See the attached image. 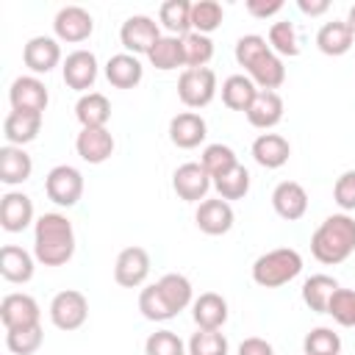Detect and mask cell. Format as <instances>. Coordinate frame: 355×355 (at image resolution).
<instances>
[{"label": "cell", "instance_id": "obj_38", "mask_svg": "<svg viewBox=\"0 0 355 355\" xmlns=\"http://www.w3.org/2000/svg\"><path fill=\"white\" fill-rule=\"evenodd\" d=\"M225 19V11H222V3L216 0H197L191 3V31L197 33H214Z\"/></svg>", "mask_w": 355, "mask_h": 355}, {"label": "cell", "instance_id": "obj_18", "mask_svg": "<svg viewBox=\"0 0 355 355\" xmlns=\"http://www.w3.org/2000/svg\"><path fill=\"white\" fill-rule=\"evenodd\" d=\"M233 208L227 200L216 197V200H202L197 205V214H194V222L197 227L205 233V236H222L233 227Z\"/></svg>", "mask_w": 355, "mask_h": 355}, {"label": "cell", "instance_id": "obj_35", "mask_svg": "<svg viewBox=\"0 0 355 355\" xmlns=\"http://www.w3.org/2000/svg\"><path fill=\"white\" fill-rule=\"evenodd\" d=\"M266 42H269V47H272L277 55H291V58H294V55H300V50H302V47H300L302 39H300L294 22H288V19H283V22H272Z\"/></svg>", "mask_w": 355, "mask_h": 355}, {"label": "cell", "instance_id": "obj_15", "mask_svg": "<svg viewBox=\"0 0 355 355\" xmlns=\"http://www.w3.org/2000/svg\"><path fill=\"white\" fill-rule=\"evenodd\" d=\"M22 61L33 75H47L61 64V47L53 36H33L22 47Z\"/></svg>", "mask_w": 355, "mask_h": 355}, {"label": "cell", "instance_id": "obj_44", "mask_svg": "<svg viewBox=\"0 0 355 355\" xmlns=\"http://www.w3.org/2000/svg\"><path fill=\"white\" fill-rule=\"evenodd\" d=\"M327 313L344 324V327H355V291L352 288H336L333 297H330V305H327Z\"/></svg>", "mask_w": 355, "mask_h": 355}, {"label": "cell", "instance_id": "obj_30", "mask_svg": "<svg viewBox=\"0 0 355 355\" xmlns=\"http://www.w3.org/2000/svg\"><path fill=\"white\" fill-rule=\"evenodd\" d=\"M258 92H261V89H258L247 75H230V78H225V83H222V103H225L230 111H244V114H247V108L252 105V100H255Z\"/></svg>", "mask_w": 355, "mask_h": 355}, {"label": "cell", "instance_id": "obj_49", "mask_svg": "<svg viewBox=\"0 0 355 355\" xmlns=\"http://www.w3.org/2000/svg\"><path fill=\"white\" fill-rule=\"evenodd\" d=\"M297 8L308 17H319L330 8V0H297Z\"/></svg>", "mask_w": 355, "mask_h": 355}, {"label": "cell", "instance_id": "obj_22", "mask_svg": "<svg viewBox=\"0 0 355 355\" xmlns=\"http://www.w3.org/2000/svg\"><path fill=\"white\" fill-rule=\"evenodd\" d=\"M288 155H291V144L280 133H261L252 141V158L263 169H280L288 161Z\"/></svg>", "mask_w": 355, "mask_h": 355}, {"label": "cell", "instance_id": "obj_1", "mask_svg": "<svg viewBox=\"0 0 355 355\" xmlns=\"http://www.w3.org/2000/svg\"><path fill=\"white\" fill-rule=\"evenodd\" d=\"M236 61H239V67L247 69V78L261 92H275L286 80V67H283L280 55L258 33H247L236 42Z\"/></svg>", "mask_w": 355, "mask_h": 355}, {"label": "cell", "instance_id": "obj_34", "mask_svg": "<svg viewBox=\"0 0 355 355\" xmlns=\"http://www.w3.org/2000/svg\"><path fill=\"white\" fill-rule=\"evenodd\" d=\"M158 288L161 294L166 297V302L172 305L175 313H180L183 308H189L194 302V291H191V283L186 275H178V272H169L158 280Z\"/></svg>", "mask_w": 355, "mask_h": 355}, {"label": "cell", "instance_id": "obj_28", "mask_svg": "<svg viewBox=\"0 0 355 355\" xmlns=\"http://www.w3.org/2000/svg\"><path fill=\"white\" fill-rule=\"evenodd\" d=\"M352 42H355V36H352L349 25H347V22H341V19L324 22V25L319 28V33H316V47H319V53L333 55V58H336V55L349 53Z\"/></svg>", "mask_w": 355, "mask_h": 355}, {"label": "cell", "instance_id": "obj_10", "mask_svg": "<svg viewBox=\"0 0 355 355\" xmlns=\"http://www.w3.org/2000/svg\"><path fill=\"white\" fill-rule=\"evenodd\" d=\"M211 186H214L211 175L202 169V164H194V161L180 164L172 175V189L186 202H202Z\"/></svg>", "mask_w": 355, "mask_h": 355}, {"label": "cell", "instance_id": "obj_23", "mask_svg": "<svg viewBox=\"0 0 355 355\" xmlns=\"http://www.w3.org/2000/svg\"><path fill=\"white\" fill-rule=\"evenodd\" d=\"M105 78H108V83H111L114 89H133V86L141 83L144 67H141V61H139L136 55H130V53H116V55H111L108 64H105Z\"/></svg>", "mask_w": 355, "mask_h": 355}, {"label": "cell", "instance_id": "obj_2", "mask_svg": "<svg viewBox=\"0 0 355 355\" xmlns=\"http://www.w3.org/2000/svg\"><path fill=\"white\" fill-rule=\"evenodd\" d=\"M75 255V230L64 214H42L33 225V258L44 266H64Z\"/></svg>", "mask_w": 355, "mask_h": 355}, {"label": "cell", "instance_id": "obj_3", "mask_svg": "<svg viewBox=\"0 0 355 355\" xmlns=\"http://www.w3.org/2000/svg\"><path fill=\"white\" fill-rule=\"evenodd\" d=\"M311 252L319 263L336 266L355 252V219L349 214L327 216L311 236Z\"/></svg>", "mask_w": 355, "mask_h": 355}, {"label": "cell", "instance_id": "obj_9", "mask_svg": "<svg viewBox=\"0 0 355 355\" xmlns=\"http://www.w3.org/2000/svg\"><path fill=\"white\" fill-rule=\"evenodd\" d=\"M53 31H55V39L58 42H69V44H78V42H86L94 31V19L86 8L80 6H64L55 19H53Z\"/></svg>", "mask_w": 355, "mask_h": 355}, {"label": "cell", "instance_id": "obj_12", "mask_svg": "<svg viewBox=\"0 0 355 355\" xmlns=\"http://www.w3.org/2000/svg\"><path fill=\"white\" fill-rule=\"evenodd\" d=\"M150 275V255L144 247H125L114 263V280L122 288H139Z\"/></svg>", "mask_w": 355, "mask_h": 355}, {"label": "cell", "instance_id": "obj_16", "mask_svg": "<svg viewBox=\"0 0 355 355\" xmlns=\"http://www.w3.org/2000/svg\"><path fill=\"white\" fill-rule=\"evenodd\" d=\"M272 208L280 219L286 222H297L305 216L308 211V191L297 183V180H283L275 186L272 191Z\"/></svg>", "mask_w": 355, "mask_h": 355}, {"label": "cell", "instance_id": "obj_33", "mask_svg": "<svg viewBox=\"0 0 355 355\" xmlns=\"http://www.w3.org/2000/svg\"><path fill=\"white\" fill-rule=\"evenodd\" d=\"M150 64L161 72H169V69H178V67H186L183 61V39L180 36H161L155 42V47L150 50Z\"/></svg>", "mask_w": 355, "mask_h": 355}, {"label": "cell", "instance_id": "obj_45", "mask_svg": "<svg viewBox=\"0 0 355 355\" xmlns=\"http://www.w3.org/2000/svg\"><path fill=\"white\" fill-rule=\"evenodd\" d=\"M189 355H227V338L219 330H197L189 338Z\"/></svg>", "mask_w": 355, "mask_h": 355}, {"label": "cell", "instance_id": "obj_8", "mask_svg": "<svg viewBox=\"0 0 355 355\" xmlns=\"http://www.w3.org/2000/svg\"><path fill=\"white\" fill-rule=\"evenodd\" d=\"M86 316H89V300L75 288L58 291L50 302V322L58 330H67V333L78 330V327H83Z\"/></svg>", "mask_w": 355, "mask_h": 355}, {"label": "cell", "instance_id": "obj_6", "mask_svg": "<svg viewBox=\"0 0 355 355\" xmlns=\"http://www.w3.org/2000/svg\"><path fill=\"white\" fill-rule=\"evenodd\" d=\"M158 39H161L158 22L147 14H133L119 28V42L130 55H150Z\"/></svg>", "mask_w": 355, "mask_h": 355}, {"label": "cell", "instance_id": "obj_13", "mask_svg": "<svg viewBox=\"0 0 355 355\" xmlns=\"http://www.w3.org/2000/svg\"><path fill=\"white\" fill-rule=\"evenodd\" d=\"M61 75H64V83L75 92H83L94 86L97 80V58L92 50H72L64 64H61Z\"/></svg>", "mask_w": 355, "mask_h": 355}, {"label": "cell", "instance_id": "obj_37", "mask_svg": "<svg viewBox=\"0 0 355 355\" xmlns=\"http://www.w3.org/2000/svg\"><path fill=\"white\" fill-rule=\"evenodd\" d=\"M139 311H141V316L150 319V322H166V319L178 316V313L172 311V305L166 302V297L161 294L158 283L141 288V294H139Z\"/></svg>", "mask_w": 355, "mask_h": 355}, {"label": "cell", "instance_id": "obj_43", "mask_svg": "<svg viewBox=\"0 0 355 355\" xmlns=\"http://www.w3.org/2000/svg\"><path fill=\"white\" fill-rule=\"evenodd\" d=\"M144 355H189V347L172 330H155L144 341Z\"/></svg>", "mask_w": 355, "mask_h": 355}, {"label": "cell", "instance_id": "obj_40", "mask_svg": "<svg viewBox=\"0 0 355 355\" xmlns=\"http://www.w3.org/2000/svg\"><path fill=\"white\" fill-rule=\"evenodd\" d=\"M44 341L42 324H31V327H17V330H6V347L11 355H33Z\"/></svg>", "mask_w": 355, "mask_h": 355}, {"label": "cell", "instance_id": "obj_47", "mask_svg": "<svg viewBox=\"0 0 355 355\" xmlns=\"http://www.w3.org/2000/svg\"><path fill=\"white\" fill-rule=\"evenodd\" d=\"M247 11L258 19L275 17L277 11H283V0H247Z\"/></svg>", "mask_w": 355, "mask_h": 355}, {"label": "cell", "instance_id": "obj_26", "mask_svg": "<svg viewBox=\"0 0 355 355\" xmlns=\"http://www.w3.org/2000/svg\"><path fill=\"white\" fill-rule=\"evenodd\" d=\"M31 172H33V161L22 147H14V144L0 147V180L6 186L25 183L31 178Z\"/></svg>", "mask_w": 355, "mask_h": 355}, {"label": "cell", "instance_id": "obj_24", "mask_svg": "<svg viewBox=\"0 0 355 355\" xmlns=\"http://www.w3.org/2000/svg\"><path fill=\"white\" fill-rule=\"evenodd\" d=\"M39 130H42V114L33 111H8V116L3 119V136L14 147L33 141Z\"/></svg>", "mask_w": 355, "mask_h": 355}, {"label": "cell", "instance_id": "obj_32", "mask_svg": "<svg viewBox=\"0 0 355 355\" xmlns=\"http://www.w3.org/2000/svg\"><path fill=\"white\" fill-rule=\"evenodd\" d=\"M336 288H338L336 277H330V275H311L302 283V302L311 311H316V313H327V305H330V297H333Z\"/></svg>", "mask_w": 355, "mask_h": 355}, {"label": "cell", "instance_id": "obj_42", "mask_svg": "<svg viewBox=\"0 0 355 355\" xmlns=\"http://www.w3.org/2000/svg\"><path fill=\"white\" fill-rule=\"evenodd\" d=\"M305 355H338L341 352V338L330 327H313L305 341H302Z\"/></svg>", "mask_w": 355, "mask_h": 355}, {"label": "cell", "instance_id": "obj_20", "mask_svg": "<svg viewBox=\"0 0 355 355\" xmlns=\"http://www.w3.org/2000/svg\"><path fill=\"white\" fill-rule=\"evenodd\" d=\"M75 150L86 164H103L114 153V136L108 133V128H80Z\"/></svg>", "mask_w": 355, "mask_h": 355}, {"label": "cell", "instance_id": "obj_25", "mask_svg": "<svg viewBox=\"0 0 355 355\" xmlns=\"http://www.w3.org/2000/svg\"><path fill=\"white\" fill-rule=\"evenodd\" d=\"M283 119V97L277 92H258L252 105L247 108V122L252 128L269 130Z\"/></svg>", "mask_w": 355, "mask_h": 355}, {"label": "cell", "instance_id": "obj_17", "mask_svg": "<svg viewBox=\"0 0 355 355\" xmlns=\"http://www.w3.org/2000/svg\"><path fill=\"white\" fill-rule=\"evenodd\" d=\"M205 136H208V125H205V119H202L200 114H194V111H183V114H178V116L169 119V139H172V144L180 147V150H194V147H200V144L205 141Z\"/></svg>", "mask_w": 355, "mask_h": 355}, {"label": "cell", "instance_id": "obj_48", "mask_svg": "<svg viewBox=\"0 0 355 355\" xmlns=\"http://www.w3.org/2000/svg\"><path fill=\"white\" fill-rule=\"evenodd\" d=\"M239 355H275L272 344L266 338H258V336H250L239 344Z\"/></svg>", "mask_w": 355, "mask_h": 355}, {"label": "cell", "instance_id": "obj_11", "mask_svg": "<svg viewBox=\"0 0 355 355\" xmlns=\"http://www.w3.org/2000/svg\"><path fill=\"white\" fill-rule=\"evenodd\" d=\"M8 100H11V111L42 114L50 103V94H47V86L36 75H19L8 89Z\"/></svg>", "mask_w": 355, "mask_h": 355}, {"label": "cell", "instance_id": "obj_39", "mask_svg": "<svg viewBox=\"0 0 355 355\" xmlns=\"http://www.w3.org/2000/svg\"><path fill=\"white\" fill-rule=\"evenodd\" d=\"M214 189H216V194L222 200H241L250 191V172H247V166L236 164L230 172L214 178Z\"/></svg>", "mask_w": 355, "mask_h": 355}, {"label": "cell", "instance_id": "obj_27", "mask_svg": "<svg viewBox=\"0 0 355 355\" xmlns=\"http://www.w3.org/2000/svg\"><path fill=\"white\" fill-rule=\"evenodd\" d=\"M0 275L8 283H28L33 277V255L17 244H6L0 250Z\"/></svg>", "mask_w": 355, "mask_h": 355}, {"label": "cell", "instance_id": "obj_50", "mask_svg": "<svg viewBox=\"0 0 355 355\" xmlns=\"http://www.w3.org/2000/svg\"><path fill=\"white\" fill-rule=\"evenodd\" d=\"M347 25H349V31H352V36H355V6L349 8V14H347V19H344Z\"/></svg>", "mask_w": 355, "mask_h": 355}, {"label": "cell", "instance_id": "obj_7", "mask_svg": "<svg viewBox=\"0 0 355 355\" xmlns=\"http://www.w3.org/2000/svg\"><path fill=\"white\" fill-rule=\"evenodd\" d=\"M44 191H47V197H50L55 205L72 208V205L80 200V194H83V175H80L75 166H69V164H58V166H53V169L47 172V178H44Z\"/></svg>", "mask_w": 355, "mask_h": 355}, {"label": "cell", "instance_id": "obj_41", "mask_svg": "<svg viewBox=\"0 0 355 355\" xmlns=\"http://www.w3.org/2000/svg\"><path fill=\"white\" fill-rule=\"evenodd\" d=\"M200 164H202V169H205V172L211 175V180H214V178L230 172V169L239 164V158H236L233 147H227V144H208V147L202 150Z\"/></svg>", "mask_w": 355, "mask_h": 355}, {"label": "cell", "instance_id": "obj_46", "mask_svg": "<svg viewBox=\"0 0 355 355\" xmlns=\"http://www.w3.org/2000/svg\"><path fill=\"white\" fill-rule=\"evenodd\" d=\"M333 200L344 214L355 211V169H347L338 175V180L333 186Z\"/></svg>", "mask_w": 355, "mask_h": 355}, {"label": "cell", "instance_id": "obj_14", "mask_svg": "<svg viewBox=\"0 0 355 355\" xmlns=\"http://www.w3.org/2000/svg\"><path fill=\"white\" fill-rule=\"evenodd\" d=\"M42 311L39 302L31 294H6L0 302V322L6 330H17V327H31L39 324Z\"/></svg>", "mask_w": 355, "mask_h": 355}, {"label": "cell", "instance_id": "obj_5", "mask_svg": "<svg viewBox=\"0 0 355 355\" xmlns=\"http://www.w3.org/2000/svg\"><path fill=\"white\" fill-rule=\"evenodd\" d=\"M178 97L186 108H205L216 97V72L211 67L183 69L178 78Z\"/></svg>", "mask_w": 355, "mask_h": 355}, {"label": "cell", "instance_id": "obj_4", "mask_svg": "<svg viewBox=\"0 0 355 355\" xmlns=\"http://www.w3.org/2000/svg\"><path fill=\"white\" fill-rule=\"evenodd\" d=\"M300 272H302V255L291 247L269 250V252L258 255L252 263V280L261 288H280V286L291 283Z\"/></svg>", "mask_w": 355, "mask_h": 355}, {"label": "cell", "instance_id": "obj_31", "mask_svg": "<svg viewBox=\"0 0 355 355\" xmlns=\"http://www.w3.org/2000/svg\"><path fill=\"white\" fill-rule=\"evenodd\" d=\"M158 22L169 31V36L191 33V3L189 0H166L158 8Z\"/></svg>", "mask_w": 355, "mask_h": 355}, {"label": "cell", "instance_id": "obj_21", "mask_svg": "<svg viewBox=\"0 0 355 355\" xmlns=\"http://www.w3.org/2000/svg\"><path fill=\"white\" fill-rule=\"evenodd\" d=\"M191 316L200 330H222L227 322V300L216 291H205L191 302Z\"/></svg>", "mask_w": 355, "mask_h": 355}, {"label": "cell", "instance_id": "obj_36", "mask_svg": "<svg viewBox=\"0 0 355 355\" xmlns=\"http://www.w3.org/2000/svg\"><path fill=\"white\" fill-rule=\"evenodd\" d=\"M214 58V42L211 36L205 33H186L183 36V61H186V69H200V67H208V61Z\"/></svg>", "mask_w": 355, "mask_h": 355}, {"label": "cell", "instance_id": "obj_19", "mask_svg": "<svg viewBox=\"0 0 355 355\" xmlns=\"http://www.w3.org/2000/svg\"><path fill=\"white\" fill-rule=\"evenodd\" d=\"M33 222V200L22 191H8L0 200V225L8 233H22Z\"/></svg>", "mask_w": 355, "mask_h": 355}, {"label": "cell", "instance_id": "obj_29", "mask_svg": "<svg viewBox=\"0 0 355 355\" xmlns=\"http://www.w3.org/2000/svg\"><path fill=\"white\" fill-rule=\"evenodd\" d=\"M75 116L80 128H105V122L111 119V103L100 92H86L75 103Z\"/></svg>", "mask_w": 355, "mask_h": 355}]
</instances>
